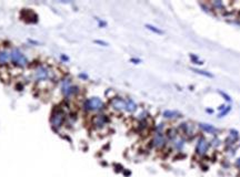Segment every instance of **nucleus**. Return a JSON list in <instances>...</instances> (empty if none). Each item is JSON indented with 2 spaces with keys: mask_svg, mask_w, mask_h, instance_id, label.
<instances>
[{
  "mask_svg": "<svg viewBox=\"0 0 240 177\" xmlns=\"http://www.w3.org/2000/svg\"><path fill=\"white\" fill-rule=\"evenodd\" d=\"M60 85H61V93L66 99L72 98L73 95H76L79 92V87L77 85H73L69 78L62 79Z\"/></svg>",
  "mask_w": 240,
  "mask_h": 177,
  "instance_id": "obj_1",
  "label": "nucleus"
},
{
  "mask_svg": "<svg viewBox=\"0 0 240 177\" xmlns=\"http://www.w3.org/2000/svg\"><path fill=\"white\" fill-rule=\"evenodd\" d=\"M82 108L87 112H98V111H102L105 108V103H103V101H102L101 99L90 98L87 99L84 102Z\"/></svg>",
  "mask_w": 240,
  "mask_h": 177,
  "instance_id": "obj_2",
  "label": "nucleus"
},
{
  "mask_svg": "<svg viewBox=\"0 0 240 177\" xmlns=\"http://www.w3.org/2000/svg\"><path fill=\"white\" fill-rule=\"evenodd\" d=\"M10 60L14 64L17 65V66H20V68H25L26 65L28 64L27 57L19 50L18 48H14L10 51Z\"/></svg>",
  "mask_w": 240,
  "mask_h": 177,
  "instance_id": "obj_3",
  "label": "nucleus"
},
{
  "mask_svg": "<svg viewBox=\"0 0 240 177\" xmlns=\"http://www.w3.org/2000/svg\"><path fill=\"white\" fill-rule=\"evenodd\" d=\"M168 140L162 132H155L151 140V146L157 149H162L167 145Z\"/></svg>",
  "mask_w": 240,
  "mask_h": 177,
  "instance_id": "obj_4",
  "label": "nucleus"
},
{
  "mask_svg": "<svg viewBox=\"0 0 240 177\" xmlns=\"http://www.w3.org/2000/svg\"><path fill=\"white\" fill-rule=\"evenodd\" d=\"M209 147H210V143L206 140L205 137H199L198 141H197L196 145V154L198 156H205L207 154V152L209 151Z\"/></svg>",
  "mask_w": 240,
  "mask_h": 177,
  "instance_id": "obj_5",
  "label": "nucleus"
},
{
  "mask_svg": "<svg viewBox=\"0 0 240 177\" xmlns=\"http://www.w3.org/2000/svg\"><path fill=\"white\" fill-rule=\"evenodd\" d=\"M50 78V71L45 65H38L35 69V79L37 81H46Z\"/></svg>",
  "mask_w": 240,
  "mask_h": 177,
  "instance_id": "obj_6",
  "label": "nucleus"
},
{
  "mask_svg": "<svg viewBox=\"0 0 240 177\" xmlns=\"http://www.w3.org/2000/svg\"><path fill=\"white\" fill-rule=\"evenodd\" d=\"M63 121H65V114L62 111H56L54 112L52 116H51V124L55 128H58V127H61L62 124H63Z\"/></svg>",
  "mask_w": 240,
  "mask_h": 177,
  "instance_id": "obj_7",
  "label": "nucleus"
},
{
  "mask_svg": "<svg viewBox=\"0 0 240 177\" xmlns=\"http://www.w3.org/2000/svg\"><path fill=\"white\" fill-rule=\"evenodd\" d=\"M110 105L116 111H126V100L121 98H113L110 101Z\"/></svg>",
  "mask_w": 240,
  "mask_h": 177,
  "instance_id": "obj_8",
  "label": "nucleus"
},
{
  "mask_svg": "<svg viewBox=\"0 0 240 177\" xmlns=\"http://www.w3.org/2000/svg\"><path fill=\"white\" fill-rule=\"evenodd\" d=\"M107 123H108V117L103 114H98L92 119V124L95 125L96 128H102Z\"/></svg>",
  "mask_w": 240,
  "mask_h": 177,
  "instance_id": "obj_9",
  "label": "nucleus"
},
{
  "mask_svg": "<svg viewBox=\"0 0 240 177\" xmlns=\"http://www.w3.org/2000/svg\"><path fill=\"white\" fill-rule=\"evenodd\" d=\"M171 144H172V147L174 149H176L177 152H182L183 151V148H185V145H186V140L182 136H178V137H176L174 141L171 142Z\"/></svg>",
  "mask_w": 240,
  "mask_h": 177,
  "instance_id": "obj_10",
  "label": "nucleus"
},
{
  "mask_svg": "<svg viewBox=\"0 0 240 177\" xmlns=\"http://www.w3.org/2000/svg\"><path fill=\"white\" fill-rule=\"evenodd\" d=\"M180 130L182 131V133L186 134V135H191L193 133V130H195V125L192 123H182L180 125Z\"/></svg>",
  "mask_w": 240,
  "mask_h": 177,
  "instance_id": "obj_11",
  "label": "nucleus"
},
{
  "mask_svg": "<svg viewBox=\"0 0 240 177\" xmlns=\"http://www.w3.org/2000/svg\"><path fill=\"white\" fill-rule=\"evenodd\" d=\"M199 127L202 131H204V132H206V133H208V134H217V133H218V130H217V128H216L215 126L210 125V124L200 123L199 124Z\"/></svg>",
  "mask_w": 240,
  "mask_h": 177,
  "instance_id": "obj_12",
  "label": "nucleus"
},
{
  "mask_svg": "<svg viewBox=\"0 0 240 177\" xmlns=\"http://www.w3.org/2000/svg\"><path fill=\"white\" fill-rule=\"evenodd\" d=\"M180 113L178 111H174V110H166L162 113V116L165 119H176V117H180Z\"/></svg>",
  "mask_w": 240,
  "mask_h": 177,
  "instance_id": "obj_13",
  "label": "nucleus"
},
{
  "mask_svg": "<svg viewBox=\"0 0 240 177\" xmlns=\"http://www.w3.org/2000/svg\"><path fill=\"white\" fill-rule=\"evenodd\" d=\"M137 110V104L134 100L131 99H127L126 100V111L129 113H134Z\"/></svg>",
  "mask_w": 240,
  "mask_h": 177,
  "instance_id": "obj_14",
  "label": "nucleus"
},
{
  "mask_svg": "<svg viewBox=\"0 0 240 177\" xmlns=\"http://www.w3.org/2000/svg\"><path fill=\"white\" fill-rule=\"evenodd\" d=\"M9 60H10V52L7 50L0 51V64H6Z\"/></svg>",
  "mask_w": 240,
  "mask_h": 177,
  "instance_id": "obj_15",
  "label": "nucleus"
},
{
  "mask_svg": "<svg viewBox=\"0 0 240 177\" xmlns=\"http://www.w3.org/2000/svg\"><path fill=\"white\" fill-rule=\"evenodd\" d=\"M178 131L176 130V128H174V127H171L170 130H168L167 134H166V137H167V140L169 142H172L174 140H175L176 137H178Z\"/></svg>",
  "mask_w": 240,
  "mask_h": 177,
  "instance_id": "obj_16",
  "label": "nucleus"
},
{
  "mask_svg": "<svg viewBox=\"0 0 240 177\" xmlns=\"http://www.w3.org/2000/svg\"><path fill=\"white\" fill-rule=\"evenodd\" d=\"M145 27L148 30H150V31H152V32L157 33V34H162V33H164V31H162V30L158 29L157 27H155V25H146Z\"/></svg>",
  "mask_w": 240,
  "mask_h": 177,
  "instance_id": "obj_17",
  "label": "nucleus"
},
{
  "mask_svg": "<svg viewBox=\"0 0 240 177\" xmlns=\"http://www.w3.org/2000/svg\"><path fill=\"white\" fill-rule=\"evenodd\" d=\"M192 71H195L197 74H201V75L207 76V78H214V75H212L211 73L208 72V71H202V70H199V69H192Z\"/></svg>",
  "mask_w": 240,
  "mask_h": 177,
  "instance_id": "obj_18",
  "label": "nucleus"
},
{
  "mask_svg": "<svg viewBox=\"0 0 240 177\" xmlns=\"http://www.w3.org/2000/svg\"><path fill=\"white\" fill-rule=\"evenodd\" d=\"M190 60H191L193 63H196V64H204V63H202V61H200L199 58H198V57H196V55H195V54H192V53L190 54Z\"/></svg>",
  "mask_w": 240,
  "mask_h": 177,
  "instance_id": "obj_19",
  "label": "nucleus"
},
{
  "mask_svg": "<svg viewBox=\"0 0 240 177\" xmlns=\"http://www.w3.org/2000/svg\"><path fill=\"white\" fill-rule=\"evenodd\" d=\"M230 110H231V106H226V108L222 110L221 112L219 113V117H222V116L227 115V114L230 112Z\"/></svg>",
  "mask_w": 240,
  "mask_h": 177,
  "instance_id": "obj_20",
  "label": "nucleus"
},
{
  "mask_svg": "<svg viewBox=\"0 0 240 177\" xmlns=\"http://www.w3.org/2000/svg\"><path fill=\"white\" fill-rule=\"evenodd\" d=\"M210 145H212L214 147H218L219 145H220V141H219V138L218 137H215V138H214V140L211 141Z\"/></svg>",
  "mask_w": 240,
  "mask_h": 177,
  "instance_id": "obj_21",
  "label": "nucleus"
},
{
  "mask_svg": "<svg viewBox=\"0 0 240 177\" xmlns=\"http://www.w3.org/2000/svg\"><path fill=\"white\" fill-rule=\"evenodd\" d=\"M218 93L220 94L221 96H223V98H225L226 101H228V102L231 101V98H230V96H229V95H228V94H227V93H225V92H222V91H220V90L218 91Z\"/></svg>",
  "mask_w": 240,
  "mask_h": 177,
  "instance_id": "obj_22",
  "label": "nucleus"
},
{
  "mask_svg": "<svg viewBox=\"0 0 240 177\" xmlns=\"http://www.w3.org/2000/svg\"><path fill=\"white\" fill-rule=\"evenodd\" d=\"M96 20H97V22H98V25H99V27H100V28H103V27H106V25H107V22L102 21L101 19L96 18Z\"/></svg>",
  "mask_w": 240,
  "mask_h": 177,
  "instance_id": "obj_23",
  "label": "nucleus"
},
{
  "mask_svg": "<svg viewBox=\"0 0 240 177\" xmlns=\"http://www.w3.org/2000/svg\"><path fill=\"white\" fill-rule=\"evenodd\" d=\"M94 42H95L96 44H100V46H102V47H107V46H108V43L105 42V41H102V40H95Z\"/></svg>",
  "mask_w": 240,
  "mask_h": 177,
  "instance_id": "obj_24",
  "label": "nucleus"
},
{
  "mask_svg": "<svg viewBox=\"0 0 240 177\" xmlns=\"http://www.w3.org/2000/svg\"><path fill=\"white\" fill-rule=\"evenodd\" d=\"M130 62H132V63H135V64H138V63H140L141 62V60L140 59H130Z\"/></svg>",
  "mask_w": 240,
  "mask_h": 177,
  "instance_id": "obj_25",
  "label": "nucleus"
},
{
  "mask_svg": "<svg viewBox=\"0 0 240 177\" xmlns=\"http://www.w3.org/2000/svg\"><path fill=\"white\" fill-rule=\"evenodd\" d=\"M79 78H80V79L87 80L88 79V75L86 74V73H80V74H79Z\"/></svg>",
  "mask_w": 240,
  "mask_h": 177,
  "instance_id": "obj_26",
  "label": "nucleus"
},
{
  "mask_svg": "<svg viewBox=\"0 0 240 177\" xmlns=\"http://www.w3.org/2000/svg\"><path fill=\"white\" fill-rule=\"evenodd\" d=\"M236 166L238 167V168H239V170H240V158H238V159H237V162H236Z\"/></svg>",
  "mask_w": 240,
  "mask_h": 177,
  "instance_id": "obj_27",
  "label": "nucleus"
},
{
  "mask_svg": "<svg viewBox=\"0 0 240 177\" xmlns=\"http://www.w3.org/2000/svg\"><path fill=\"white\" fill-rule=\"evenodd\" d=\"M61 59L63 60V61H68V60H69V58H68V57H66V55H63V54L61 55Z\"/></svg>",
  "mask_w": 240,
  "mask_h": 177,
  "instance_id": "obj_28",
  "label": "nucleus"
},
{
  "mask_svg": "<svg viewBox=\"0 0 240 177\" xmlns=\"http://www.w3.org/2000/svg\"><path fill=\"white\" fill-rule=\"evenodd\" d=\"M225 108H226V105H220V106H219V110H220V111H222V110H223Z\"/></svg>",
  "mask_w": 240,
  "mask_h": 177,
  "instance_id": "obj_29",
  "label": "nucleus"
}]
</instances>
